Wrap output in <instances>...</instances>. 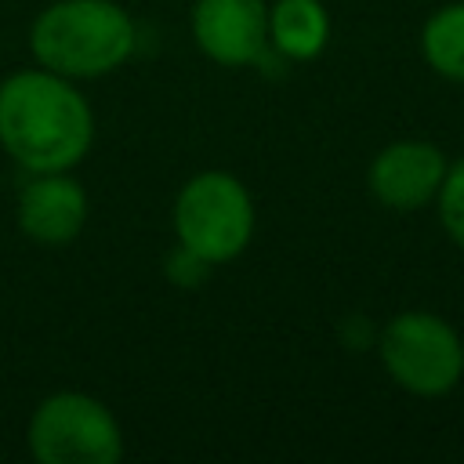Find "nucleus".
<instances>
[{"label": "nucleus", "instance_id": "obj_12", "mask_svg": "<svg viewBox=\"0 0 464 464\" xmlns=\"http://www.w3.org/2000/svg\"><path fill=\"white\" fill-rule=\"evenodd\" d=\"M210 261L207 257H199L196 250H188L185 243H178L170 254H167V261H163V272H167V279L178 286V290H196V286H203L207 283V276H210Z\"/></svg>", "mask_w": 464, "mask_h": 464}, {"label": "nucleus", "instance_id": "obj_11", "mask_svg": "<svg viewBox=\"0 0 464 464\" xmlns=\"http://www.w3.org/2000/svg\"><path fill=\"white\" fill-rule=\"evenodd\" d=\"M435 207H439V221H442L446 236L464 250V160L446 167V178H442L439 196H435Z\"/></svg>", "mask_w": 464, "mask_h": 464}, {"label": "nucleus", "instance_id": "obj_10", "mask_svg": "<svg viewBox=\"0 0 464 464\" xmlns=\"http://www.w3.org/2000/svg\"><path fill=\"white\" fill-rule=\"evenodd\" d=\"M420 54L439 76H446L453 83H464V0L439 7L424 22Z\"/></svg>", "mask_w": 464, "mask_h": 464}, {"label": "nucleus", "instance_id": "obj_9", "mask_svg": "<svg viewBox=\"0 0 464 464\" xmlns=\"http://www.w3.org/2000/svg\"><path fill=\"white\" fill-rule=\"evenodd\" d=\"M330 40V14L323 0H276L268 4V44L290 58L308 62Z\"/></svg>", "mask_w": 464, "mask_h": 464}, {"label": "nucleus", "instance_id": "obj_3", "mask_svg": "<svg viewBox=\"0 0 464 464\" xmlns=\"http://www.w3.org/2000/svg\"><path fill=\"white\" fill-rule=\"evenodd\" d=\"M377 355L388 377L420 399L446 395L464 377V341L435 312H399L377 334Z\"/></svg>", "mask_w": 464, "mask_h": 464}, {"label": "nucleus", "instance_id": "obj_1", "mask_svg": "<svg viewBox=\"0 0 464 464\" xmlns=\"http://www.w3.org/2000/svg\"><path fill=\"white\" fill-rule=\"evenodd\" d=\"M94 141V112L69 76L22 69L0 80V145L29 174L72 170Z\"/></svg>", "mask_w": 464, "mask_h": 464}, {"label": "nucleus", "instance_id": "obj_4", "mask_svg": "<svg viewBox=\"0 0 464 464\" xmlns=\"http://www.w3.org/2000/svg\"><path fill=\"white\" fill-rule=\"evenodd\" d=\"M174 232L178 243L210 265L239 257L254 236V199L246 185L228 170L192 174L174 199Z\"/></svg>", "mask_w": 464, "mask_h": 464}, {"label": "nucleus", "instance_id": "obj_7", "mask_svg": "<svg viewBox=\"0 0 464 464\" xmlns=\"http://www.w3.org/2000/svg\"><path fill=\"white\" fill-rule=\"evenodd\" d=\"M446 156L439 145L431 141H417V138H402L384 145L373 163H370V192L381 207L399 210V214H413L428 203H435L439 185L446 178Z\"/></svg>", "mask_w": 464, "mask_h": 464}, {"label": "nucleus", "instance_id": "obj_6", "mask_svg": "<svg viewBox=\"0 0 464 464\" xmlns=\"http://www.w3.org/2000/svg\"><path fill=\"white\" fill-rule=\"evenodd\" d=\"M192 36L199 51L225 69L257 65L268 58V4L265 0H196Z\"/></svg>", "mask_w": 464, "mask_h": 464}, {"label": "nucleus", "instance_id": "obj_2", "mask_svg": "<svg viewBox=\"0 0 464 464\" xmlns=\"http://www.w3.org/2000/svg\"><path fill=\"white\" fill-rule=\"evenodd\" d=\"M134 18L116 0H54L29 29L33 58L69 80H94L134 54Z\"/></svg>", "mask_w": 464, "mask_h": 464}, {"label": "nucleus", "instance_id": "obj_5", "mask_svg": "<svg viewBox=\"0 0 464 464\" xmlns=\"http://www.w3.org/2000/svg\"><path fill=\"white\" fill-rule=\"evenodd\" d=\"M25 442L40 464H116L123 457L120 420L87 392L47 395L29 417Z\"/></svg>", "mask_w": 464, "mask_h": 464}, {"label": "nucleus", "instance_id": "obj_8", "mask_svg": "<svg viewBox=\"0 0 464 464\" xmlns=\"http://www.w3.org/2000/svg\"><path fill=\"white\" fill-rule=\"evenodd\" d=\"M87 192L65 170L33 174L18 192V228L40 246H65L83 232Z\"/></svg>", "mask_w": 464, "mask_h": 464}]
</instances>
